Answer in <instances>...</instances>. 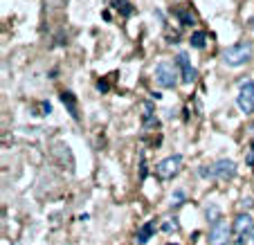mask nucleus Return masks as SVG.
Here are the masks:
<instances>
[{
    "label": "nucleus",
    "instance_id": "obj_1",
    "mask_svg": "<svg viewBox=\"0 0 254 245\" xmlns=\"http://www.w3.org/2000/svg\"><path fill=\"white\" fill-rule=\"evenodd\" d=\"M250 57H252V43H250V41H241V43H236V45H230V48L223 52V61L230 67L243 65V63L250 61Z\"/></svg>",
    "mask_w": 254,
    "mask_h": 245
},
{
    "label": "nucleus",
    "instance_id": "obj_2",
    "mask_svg": "<svg viewBox=\"0 0 254 245\" xmlns=\"http://www.w3.org/2000/svg\"><path fill=\"white\" fill-rule=\"evenodd\" d=\"M234 173H236V164L232 160H218L209 169H200V176H205V178H218V180H227Z\"/></svg>",
    "mask_w": 254,
    "mask_h": 245
},
{
    "label": "nucleus",
    "instance_id": "obj_3",
    "mask_svg": "<svg viewBox=\"0 0 254 245\" xmlns=\"http://www.w3.org/2000/svg\"><path fill=\"white\" fill-rule=\"evenodd\" d=\"M178 65H173V63L169 61H160L158 65H155V81H158V86L162 88H173L178 83Z\"/></svg>",
    "mask_w": 254,
    "mask_h": 245
},
{
    "label": "nucleus",
    "instance_id": "obj_4",
    "mask_svg": "<svg viewBox=\"0 0 254 245\" xmlns=\"http://www.w3.org/2000/svg\"><path fill=\"white\" fill-rule=\"evenodd\" d=\"M180 167H183V155H169V158H164L162 162L155 167V176H158L160 180H169L180 171Z\"/></svg>",
    "mask_w": 254,
    "mask_h": 245
},
{
    "label": "nucleus",
    "instance_id": "obj_5",
    "mask_svg": "<svg viewBox=\"0 0 254 245\" xmlns=\"http://www.w3.org/2000/svg\"><path fill=\"white\" fill-rule=\"evenodd\" d=\"M236 104H239V108L243 113H252L254 111V81H252V79H245V81H241Z\"/></svg>",
    "mask_w": 254,
    "mask_h": 245
},
{
    "label": "nucleus",
    "instance_id": "obj_6",
    "mask_svg": "<svg viewBox=\"0 0 254 245\" xmlns=\"http://www.w3.org/2000/svg\"><path fill=\"white\" fill-rule=\"evenodd\" d=\"M232 225L227 221H223V218H218V221L211 225V232H209V245H227V241H230L232 236Z\"/></svg>",
    "mask_w": 254,
    "mask_h": 245
},
{
    "label": "nucleus",
    "instance_id": "obj_7",
    "mask_svg": "<svg viewBox=\"0 0 254 245\" xmlns=\"http://www.w3.org/2000/svg\"><path fill=\"white\" fill-rule=\"evenodd\" d=\"M176 65H178V70H180V77H183L185 83H191L193 79H196V70L191 67V63H189V59L185 52H180L176 57Z\"/></svg>",
    "mask_w": 254,
    "mask_h": 245
},
{
    "label": "nucleus",
    "instance_id": "obj_8",
    "mask_svg": "<svg viewBox=\"0 0 254 245\" xmlns=\"http://www.w3.org/2000/svg\"><path fill=\"white\" fill-rule=\"evenodd\" d=\"M254 227V221H252V216L250 214H239L236 216V221H234V225H232V230H234V234L239 236L236 241H241V236H245L250 230Z\"/></svg>",
    "mask_w": 254,
    "mask_h": 245
},
{
    "label": "nucleus",
    "instance_id": "obj_9",
    "mask_svg": "<svg viewBox=\"0 0 254 245\" xmlns=\"http://www.w3.org/2000/svg\"><path fill=\"white\" fill-rule=\"evenodd\" d=\"M155 232V223H146V225H142L139 227V232H137V243L139 245H144L146 241L151 239V234Z\"/></svg>",
    "mask_w": 254,
    "mask_h": 245
},
{
    "label": "nucleus",
    "instance_id": "obj_10",
    "mask_svg": "<svg viewBox=\"0 0 254 245\" xmlns=\"http://www.w3.org/2000/svg\"><path fill=\"white\" fill-rule=\"evenodd\" d=\"M61 99H63V104H65V106L70 108L72 117H74V120H77V117H79V113H77V104H74V97H72L70 92H63V95H61Z\"/></svg>",
    "mask_w": 254,
    "mask_h": 245
},
{
    "label": "nucleus",
    "instance_id": "obj_11",
    "mask_svg": "<svg viewBox=\"0 0 254 245\" xmlns=\"http://www.w3.org/2000/svg\"><path fill=\"white\" fill-rule=\"evenodd\" d=\"M115 7H117V11H122L124 16H130V14H133V7H130V2H126V0H117Z\"/></svg>",
    "mask_w": 254,
    "mask_h": 245
},
{
    "label": "nucleus",
    "instance_id": "obj_12",
    "mask_svg": "<svg viewBox=\"0 0 254 245\" xmlns=\"http://www.w3.org/2000/svg\"><path fill=\"white\" fill-rule=\"evenodd\" d=\"M205 39H207V36H205L202 32H196V34L191 36V45H193V48H198V50L205 48Z\"/></svg>",
    "mask_w": 254,
    "mask_h": 245
},
{
    "label": "nucleus",
    "instance_id": "obj_13",
    "mask_svg": "<svg viewBox=\"0 0 254 245\" xmlns=\"http://www.w3.org/2000/svg\"><path fill=\"white\" fill-rule=\"evenodd\" d=\"M239 245H254V227H252V230H250L245 236H241Z\"/></svg>",
    "mask_w": 254,
    "mask_h": 245
},
{
    "label": "nucleus",
    "instance_id": "obj_14",
    "mask_svg": "<svg viewBox=\"0 0 254 245\" xmlns=\"http://www.w3.org/2000/svg\"><path fill=\"white\" fill-rule=\"evenodd\" d=\"M207 221H211V223H216V221H218V218H221V216H218V207H211V209H207Z\"/></svg>",
    "mask_w": 254,
    "mask_h": 245
},
{
    "label": "nucleus",
    "instance_id": "obj_15",
    "mask_svg": "<svg viewBox=\"0 0 254 245\" xmlns=\"http://www.w3.org/2000/svg\"><path fill=\"white\" fill-rule=\"evenodd\" d=\"M178 16L183 18L185 25H193V16L191 14H187V11H183V9H178Z\"/></svg>",
    "mask_w": 254,
    "mask_h": 245
},
{
    "label": "nucleus",
    "instance_id": "obj_16",
    "mask_svg": "<svg viewBox=\"0 0 254 245\" xmlns=\"http://www.w3.org/2000/svg\"><path fill=\"white\" fill-rule=\"evenodd\" d=\"M183 198H185V193H183V191H176V196H171V207L183 205V202H180V200H183Z\"/></svg>",
    "mask_w": 254,
    "mask_h": 245
},
{
    "label": "nucleus",
    "instance_id": "obj_17",
    "mask_svg": "<svg viewBox=\"0 0 254 245\" xmlns=\"http://www.w3.org/2000/svg\"><path fill=\"white\" fill-rule=\"evenodd\" d=\"M164 230H167V232H171V230L176 232L178 230V223H167V225H164Z\"/></svg>",
    "mask_w": 254,
    "mask_h": 245
},
{
    "label": "nucleus",
    "instance_id": "obj_18",
    "mask_svg": "<svg viewBox=\"0 0 254 245\" xmlns=\"http://www.w3.org/2000/svg\"><path fill=\"white\" fill-rule=\"evenodd\" d=\"M248 162H250V164H254V149H252V153L248 155Z\"/></svg>",
    "mask_w": 254,
    "mask_h": 245
},
{
    "label": "nucleus",
    "instance_id": "obj_19",
    "mask_svg": "<svg viewBox=\"0 0 254 245\" xmlns=\"http://www.w3.org/2000/svg\"><path fill=\"white\" fill-rule=\"evenodd\" d=\"M167 245H176V243H167Z\"/></svg>",
    "mask_w": 254,
    "mask_h": 245
}]
</instances>
